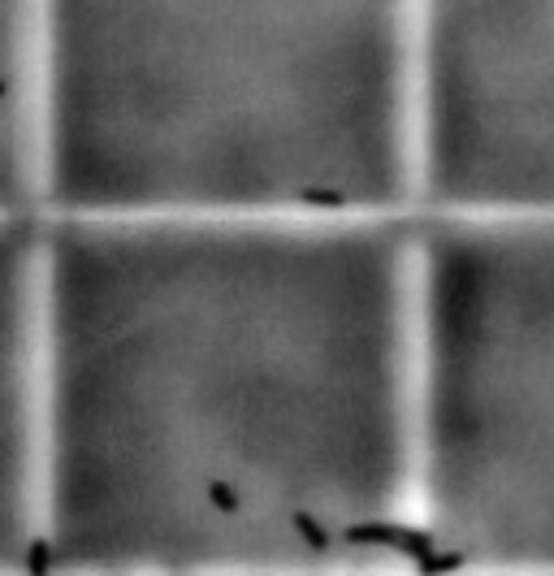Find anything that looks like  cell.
I'll list each match as a JSON object with an SVG mask.
<instances>
[{
    "label": "cell",
    "mask_w": 554,
    "mask_h": 576,
    "mask_svg": "<svg viewBox=\"0 0 554 576\" xmlns=\"http://www.w3.org/2000/svg\"><path fill=\"white\" fill-rule=\"evenodd\" d=\"M347 542H360V546H394L399 555H407V559H425L429 551H433V533H425V529H403V525H351L347 529Z\"/></svg>",
    "instance_id": "cell-1"
},
{
    "label": "cell",
    "mask_w": 554,
    "mask_h": 576,
    "mask_svg": "<svg viewBox=\"0 0 554 576\" xmlns=\"http://www.w3.org/2000/svg\"><path fill=\"white\" fill-rule=\"evenodd\" d=\"M290 525H295V533L312 546V551H325V546H329V533H325L321 525H316V520H312L308 512H295V520H290Z\"/></svg>",
    "instance_id": "cell-2"
},
{
    "label": "cell",
    "mask_w": 554,
    "mask_h": 576,
    "mask_svg": "<svg viewBox=\"0 0 554 576\" xmlns=\"http://www.w3.org/2000/svg\"><path fill=\"white\" fill-rule=\"evenodd\" d=\"M299 200H303V204H312V208H342V191H329V187H303V191H299Z\"/></svg>",
    "instance_id": "cell-3"
},
{
    "label": "cell",
    "mask_w": 554,
    "mask_h": 576,
    "mask_svg": "<svg viewBox=\"0 0 554 576\" xmlns=\"http://www.w3.org/2000/svg\"><path fill=\"white\" fill-rule=\"evenodd\" d=\"M208 499H213L217 512H239V494H234L226 481H208Z\"/></svg>",
    "instance_id": "cell-4"
},
{
    "label": "cell",
    "mask_w": 554,
    "mask_h": 576,
    "mask_svg": "<svg viewBox=\"0 0 554 576\" xmlns=\"http://www.w3.org/2000/svg\"><path fill=\"white\" fill-rule=\"evenodd\" d=\"M26 572H35V576L52 572V551H48V542H44V538L31 542V551H26Z\"/></svg>",
    "instance_id": "cell-5"
},
{
    "label": "cell",
    "mask_w": 554,
    "mask_h": 576,
    "mask_svg": "<svg viewBox=\"0 0 554 576\" xmlns=\"http://www.w3.org/2000/svg\"><path fill=\"white\" fill-rule=\"evenodd\" d=\"M416 568H420V572H455V568H464V555H455V551H451V555H433V551H429Z\"/></svg>",
    "instance_id": "cell-6"
}]
</instances>
